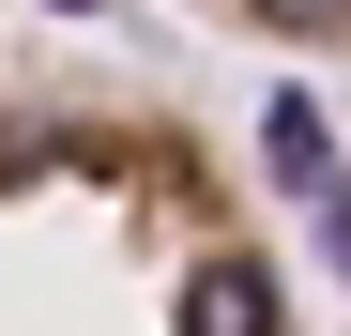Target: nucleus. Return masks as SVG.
<instances>
[{"label":"nucleus","mask_w":351,"mask_h":336,"mask_svg":"<svg viewBox=\"0 0 351 336\" xmlns=\"http://www.w3.org/2000/svg\"><path fill=\"white\" fill-rule=\"evenodd\" d=\"M260 153H275V184H290V199H321V214H336V123H321L306 92H275V107H260Z\"/></svg>","instance_id":"obj_1"},{"label":"nucleus","mask_w":351,"mask_h":336,"mask_svg":"<svg viewBox=\"0 0 351 336\" xmlns=\"http://www.w3.org/2000/svg\"><path fill=\"white\" fill-rule=\"evenodd\" d=\"M260 31H290V46H321V31H351V0H245Z\"/></svg>","instance_id":"obj_2"}]
</instances>
